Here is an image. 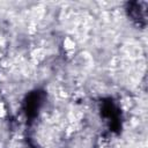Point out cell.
Listing matches in <instances>:
<instances>
[{"label": "cell", "instance_id": "1", "mask_svg": "<svg viewBox=\"0 0 148 148\" xmlns=\"http://www.w3.org/2000/svg\"><path fill=\"white\" fill-rule=\"evenodd\" d=\"M6 114V110H5V106L2 103H0V117H3Z\"/></svg>", "mask_w": 148, "mask_h": 148}]
</instances>
